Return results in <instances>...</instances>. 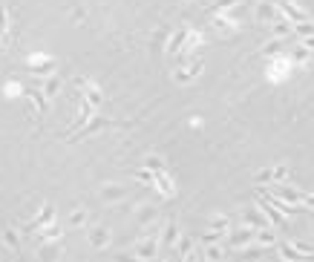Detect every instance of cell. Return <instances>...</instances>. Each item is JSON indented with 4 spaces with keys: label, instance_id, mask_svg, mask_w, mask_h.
I'll use <instances>...</instances> for the list:
<instances>
[{
    "label": "cell",
    "instance_id": "10",
    "mask_svg": "<svg viewBox=\"0 0 314 262\" xmlns=\"http://www.w3.org/2000/svg\"><path fill=\"white\" fill-rule=\"evenodd\" d=\"M311 58V49H305V46H294V61L297 63H305Z\"/></svg>",
    "mask_w": 314,
    "mask_h": 262
},
{
    "label": "cell",
    "instance_id": "13",
    "mask_svg": "<svg viewBox=\"0 0 314 262\" xmlns=\"http://www.w3.org/2000/svg\"><path fill=\"white\" fill-rule=\"evenodd\" d=\"M283 46H286V44H283V41H280V38H277V41H271V44L265 46V55H277L280 49H283Z\"/></svg>",
    "mask_w": 314,
    "mask_h": 262
},
{
    "label": "cell",
    "instance_id": "4",
    "mask_svg": "<svg viewBox=\"0 0 314 262\" xmlns=\"http://www.w3.org/2000/svg\"><path fill=\"white\" fill-rule=\"evenodd\" d=\"M242 222H245L248 228H254V231H260V228H268V222H265V213L260 210V205L248 210V213L242 216Z\"/></svg>",
    "mask_w": 314,
    "mask_h": 262
},
{
    "label": "cell",
    "instance_id": "9",
    "mask_svg": "<svg viewBox=\"0 0 314 262\" xmlns=\"http://www.w3.org/2000/svg\"><path fill=\"white\" fill-rule=\"evenodd\" d=\"M291 29H294L297 35H303V38H314V23H308V20H303V23H294Z\"/></svg>",
    "mask_w": 314,
    "mask_h": 262
},
{
    "label": "cell",
    "instance_id": "1",
    "mask_svg": "<svg viewBox=\"0 0 314 262\" xmlns=\"http://www.w3.org/2000/svg\"><path fill=\"white\" fill-rule=\"evenodd\" d=\"M274 6L280 9V15H286L288 18V23H303V20H308V12L300 9L294 0H277Z\"/></svg>",
    "mask_w": 314,
    "mask_h": 262
},
{
    "label": "cell",
    "instance_id": "14",
    "mask_svg": "<svg viewBox=\"0 0 314 262\" xmlns=\"http://www.w3.org/2000/svg\"><path fill=\"white\" fill-rule=\"evenodd\" d=\"M262 181L271 184V181H274V173H271V170H260V173H257V184H262Z\"/></svg>",
    "mask_w": 314,
    "mask_h": 262
},
{
    "label": "cell",
    "instance_id": "7",
    "mask_svg": "<svg viewBox=\"0 0 314 262\" xmlns=\"http://www.w3.org/2000/svg\"><path fill=\"white\" fill-rule=\"evenodd\" d=\"M251 239H254V228H242V231H233V234H231L233 245H248Z\"/></svg>",
    "mask_w": 314,
    "mask_h": 262
},
{
    "label": "cell",
    "instance_id": "5",
    "mask_svg": "<svg viewBox=\"0 0 314 262\" xmlns=\"http://www.w3.org/2000/svg\"><path fill=\"white\" fill-rule=\"evenodd\" d=\"M277 251H280V256H283L286 262H303V259H305V253H300L291 242H280Z\"/></svg>",
    "mask_w": 314,
    "mask_h": 262
},
{
    "label": "cell",
    "instance_id": "8",
    "mask_svg": "<svg viewBox=\"0 0 314 262\" xmlns=\"http://www.w3.org/2000/svg\"><path fill=\"white\" fill-rule=\"evenodd\" d=\"M257 242L262 245V248H271V245H277V236L271 234V228H260V231H257Z\"/></svg>",
    "mask_w": 314,
    "mask_h": 262
},
{
    "label": "cell",
    "instance_id": "2",
    "mask_svg": "<svg viewBox=\"0 0 314 262\" xmlns=\"http://www.w3.org/2000/svg\"><path fill=\"white\" fill-rule=\"evenodd\" d=\"M271 196L283 199L286 205H303V196H305V193H300V190L291 188V184H277V188L271 190Z\"/></svg>",
    "mask_w": 314,
    "mask_h": 262
},
{
    "label": "cell",
    "instance_id": "15",
    "mask_svg": "<svg viewBox=\"0 0 314 262\" xmlns=\"http://www.w3.org/2000/svg\"><path fill=\"white\" fill-rule=\"evenodd\" d=\"M233 3H236V0H219V3H216V9H225V6H233Z\"/></svg>",
    "mask_w": 314,
    "mask_h": 262
},
{
    "label": "cell",
    "instance_id": "3",
    "mask_svg": "<svg viewBox=\"0 0 314 262\" xmlns=\"http://www.w3.org/2000/svg\"><path fill=\"white\" fill-rule=\"evenodd\" d=\"M283 18V15H280V9L277 6H274V3H257V20H260V23H277V20Z\"/></svg>",
    "mask_w": 314,
    "mask_h": 262
},
{
    "label": "cell",
    "instance_id": "6",
    "mask_svg": "<svg viewBox=\"0 0 314 262\" xmlns=\"http://www.w3.org/2000/svg\"><path fill=\"white\" fill-rule=\"evenodd\" d=\"M260 210H262V213H265V216H268V219H271V222H274L277 228H283V225H286V219H283V213H280L277 208H271L268 202H260Z\"/></svg>",
    "mask_w": 314,
    "mask_h": 262
},
{
    "label": "cell",
    "instance_id": "12",
    "mask_svg": "<svg viewBox=\"0 0 314 262\" xmlns=\"http://www.w3.org/2000/svg\"><path fill=\"white\" fill-rule=\"evenodd\" d=\"M274 181H283V179H288V164H277V167H274Z\"/></svg>",
    "mask_w": 314,
    "mask_h": 262
},
{
    "label": "cell",
    "instance_id": "11",
    "mask_svg": "<svg viewBox=\"0 0 314 262\" xmlns=\"http://www.w3.org/2000/svg\"><path fill=\"white\" fill-rule=\"evenodd\" d=\"M271 29H274V35H277V38H288V29H291V26H286V20L280 18L277 23H271Z\"/></svg>",
    "mask_w": 314,
    "mask_h": 262
}]
</instances>
